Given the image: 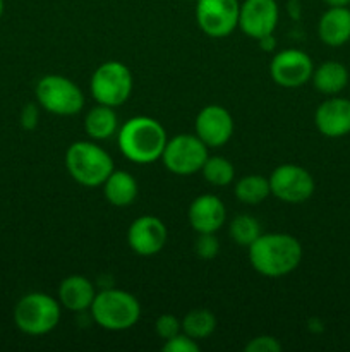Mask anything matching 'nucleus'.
<instances>
[{"instance_id":"1","label":"nucleus","mask_w":350,"mask_h":352,"mask_svg":"<svg viewBox=\"0 0 350 352\" xmlns=\"http://www.w3.org/2000/svg\"><path fill=\"white\" fill-rule=\"evenodd\" d=\"M247 250L250 265L263 277H285L302 261V244L290 234H261Z\"/></svg>"},{"instance_id":"2","label":"nucleus","mask_w":350,"mask_h":352,"mask_svg":"<svg viewBox=\"0 0 350 352\" xmlns=\"http://www.w3.org/2000/svg\"><path fill=\"white\" fill-rule=\"evenodd\" d=\"M119 148L127 160L146 165L160 160L167 144V131L153 117L137 116L117 131Z\"/></svg>"},{"instance_id":"3","label":"nucleus","mask_w":350,"mask_h":352,"mask_svg":"<svg viewBox=\"0 0 350 352\" xmlns=\"http://www.w3.org/2000/svg\"><path fill=\"white\" fill-rule=\"evenodd\" d=\"M65 167L71 177L84 188L103 186L115 170L112 157L93 141L72 143L65 151Z\"/></svg>"},{"instance_id":"4","label":"nucleus","mask_w":350,"mask_h":352,"mask_svg":"<svg viewBox=\"0 0 350 352\" xmlns=\"http://www.w3.org/2000/svg\"><path fill=\"white\" fill-rule=\"evenodd\" d=\"M89 309L96 325L110 332L132 329L141 316L139 301L130 292L120 289H106L98 292Z\"/></svg>"},{"instance_id":"5","label":"nucleus","mask_w":350,"mask_h":352,"mask_svg":"<svg viewBox=\"0 0 350 352\" xmlns=\"http://www.w3.org/2000/svg\"><path fill=\"white\" fill-rule=\"evenodd\" d=\"M60 322V302L45 292L23 296L14 308V323L26 336H45Z\"/></svg>"},{"instance_id":"6","label":"nucleus","mask_w":350,"mask_h":352,"mask_svg":"<svg viewBox=\"0 0 350 352\" xmlns=\"http://www.w3.org/2000/svg\"><path fill=\"white\" fill-rule=\"evenodd\" d=\"M134 79L130 69L117 60H108L100 65L91 76L89 89L96 103L106 107H120L127 102L132 91Z\"/></svg>"},{"instance_id":"7","label":"nucleus","mask_w":350,"mask_h":352,"mask_svg":"<svg viewBox=\"0 0 350 352\" xmlns=\"http://www.w3.org/2000/svg\"><path fill=\"white\" fill-rule=\"evenodd\" d=\"M36 100L55 116H75L84 107V95L74 81L60 74H48L38 81Z\"/></svg>"},{"instance_id":"8","label":"nucleus","mask_w":350,"mask_h":352,"mask_svg":"<svg viewBox=\"0 0 350 352\" xmlns=\"http://www.w3.org/2000/svg\"><path fill=\"white\" fill-rule=\"evenodd\" d=\"M208 157V146L196 134H178L167 141L161 160L172 174L192 175L201 172Z\"/></svg>"},{"instance_id":"9","label":"nucleus","mask_w":350,"mask_h":352,"mask_svg":"<svg viewBox=\"0 0 350 352\" xmlns=\"http://www.w3.org/2000/svg\"><path fill=\"white\" fill-rule=\"evenodd\" d=\"M271 195L288 205L304 203L314 195V179L301 165L283 164L271 172L270 177Z\"/></svg>"},{"instance_id":"10","label":"nucleus","mask_w":350,"mask_h":352,"mask_svg":"<svg viewBox=\"0 0 350 352\" xmlns=\"http://www.w3.org/2000/svg\"><path fill=\"white\" fill-rule=\"evenodd\" d=\"M239 0H196V23L211 38L229 36L239 28Z\"/></svg>"},{"instance_id":"11","label":"nucleus","mask_w":350,"mask_h":352,"mask_svg":"<svg viewBox=\"0 0 350 352\" xmlns=\"http://www.w3.org/2000/svg\"><path fill=\"white\" fill-rule=\"evenodd\" d=\"M312 71H314V65H312L311 57L297 48L278 52L270 64L271 79L283 88H299L305 85L311 81Z\"/></svg>"},{"instance_id":"12","label":"nucleus","mask_w":350,"mask_h":352,"mask_svg":"<svg viewBox=\"0 0 350 352\" xmlns=\"http://www.w3.org/2000/svg\"><path fill=\"white\" fill-rule=\"evenodd\" d=\"M280 10L277 0H244L240 3L239 28L253 40L273 34Z\"/></svg>"},{"instance_id":"13","label":"nucleus","mask_w":350,"mask_h":352,"mask_svg":"<svg viewBox=\"0 0 350 352\" xmlns=\"http://www.w3.org/2000/svg\"><path fill=\"white\" fill-rule=\"evenodd\" d=\"M196 136L208 148H220L233 134V119L222 105H206L199 110L194 122Z\"/></svg>"},{"instance_id":"14","label":"nucleus","mask_w":350,"mask_h":352,"mask_svg":"<svg viewBox=\"0 0 350 352\" xmlns=\"http://www.w3.org/2000/svg\"><path fill=\"white\" fill-rule=\"evenodd\" d=\"M167 227L158 217L143 215L130 223L127 230L129 248L139 256H153L163 250L167 243Z\"/></svg>"},{"instance_id":"15","label":"nucleus","mask_w":350,"mask_h":352,"mask_svg":"<svg viewBox=\"0 0 350 352\" xmlns=\"http://www.w3.org/2000/svg\"><path fill=\"white\" fill-rule=\"evenodd\" d=\"M314 124L326 138H343L350 134V100L329 96L316 109Z\"/></svg>"},{"instance_id":"16","label":"nucleus","mask_w":350,"mask_h":352,"mask_svg":"<svg viewBox=\"0 0 350 352\" xmlns=\"http://www.w3.org/2000/svg\"><path fill=\"white\" fill-rule=\"evenodd\" d=\"M187 219L198 234H216L226 220L225 205L218 196L201 195L189 206Z\"/></svg>"},{"instance_id":"17","label":"nucleus","mask_w":350,"mask_h":352,"mask_svg":"<svg viewBox=\"0 0 350 352\" xmlns=\"http://www.w3.org/2000/svg\"><path fill=\"white\" fill-rule=\"evenodd\" d=\"M95 296V285L82 275H71L64 278L58 287V302L72 313H82L91 308Z\"/></svg>"},{"instance_id":"18","label":"nucleus","mask_w":350,"mask_h":352,"mask_svg":"<svg viewBox=\"0 0 350 352\" xmlns=\"http://www.w3.org/2000/svg\"><path fill=\"white\" fill-rule=\"evenodd\" d=\"M319 40L328 47H342L350 40V7H329L318 24Z\"/></svg>"},{"instance_id":"19","label":"nucleus","mask_w":350,"mask_h":352,"mask_svg":"<svg viewBox=\"0 0 350 352\" xmlns=\"http://www.w3.org/2000/svg\"><path fill=\"white\" fill-rule=\"evenodd\" d=\"M311 79L321 95L336 96L349 85V71L342 62L326 60L312 71Z\"/></svg>"},{"instance_id":"20","label":"nucleus","mask_w":350,"mask_h":352,"mask_svg":"<svg viewBox=\"0 0 350 352\" xmlns=\"http://www.w3.org/2000/svg\"><path fill=\"white\" fill-rule=\"evenodd\" d=\"M103 192L110 205L124 208L132 205L134 199L137 198V182L129 172L113 170L103 182Z\"/></svg>"},{"instance_id":"21","label":"nucleus","mask_w":350,"mask_h":352,"mask_svg":"<svg viewBox=\"0 0 350 352\" xmlns=\"http://www.w3.org/2000/svg\"><path fill=\"white\" fill-rule=\"evenodd\" d=\"M84 131L91 140H108L119 131V120L112 107L96 105L88 112L84 119Z\"/></svg>"},{"instance_id":"22","label":"nucleus","mask_w":350,"mask_h":352,"mask_svg":"<svg viewBox=\"0 0 350 352\" xmlns=\"http://www.w3.org/2000/svg\"><path fill=\"white\" fill-rule=\"evenodd\" d=\"M270 195V179L263 175H244L235 184V198L244 205H259Z\"/></svg>"},{"instance_id":"23","label":"nucleus","mask_w":350,"mask_h":352,"mask_svg":"<svg viewBox=\"0 0 350 352\" xmlns=\"http://www.w3.org/2000/svg\"><path fill=\"white\" fill-rule=\"evenodd\" d=\"M216 329V316L209 309H192L182 320V332L194 340L208 339Z\"/></svg>"},{"instance_id":"24","label":"nucleus","mask_w":350,"mask_h":352,"mask_svg":"<svg viewBox=\"0 0 350 352\" xmlns=\"http://www.w3.org/2000/svg\"><path fill=\"white\" fill-rule=\"evenodd\" d=\"M229 232L233 243L244 248H249L263 234L261 232V223L254 217L242 215V213L233 217L232 222H230Z\"/></svg>"},{"instance_id":"25","label":"nucleus","mask_w":350,"mask_h":352,"mask_svg":"<svg viewBox=\"0 0 350 352\" xmlns=\"http://www.w3.org/2000/svg\"><path fill=\"white\" fill-rule=\"evenodd\" d=\"M201 172L206 181L216 188H225L235 177V168L225 157H208Z\"/></svg>"},{"instance_id":"26","label":"nucleus","mask_w":350,"mask_h":352,"mask_svg":"<svg viewBox=\"0 0 350 352\" xmlns=\"http://www.w3.org/2000/svg\"><path fill=\"white\" fill-rule=\"evenodd\" d=\"M154 332L160 339L168 340L182 332V322L175 315H161L154 322Z\"/></svg>"},{"instance_id":"27","label":"nucleus","mask_w":350,"mask_h":352,"mask_svg":"<svg viewBox=\"0 0 350 352\" xmlns=\"http://www.w3.org/2000/svg\"><path fill=\"white\" fill-rule=\"evenodd\" d=\"M196 254L201 260H213L220 251V243L215 234H199L196 239Z\"/></svg>"},{"instance_id":"28","label":"nucleus","mask_w":350,"mask_h":352,"mask_svg":"<svg viewBox=\"0 0 350 352\" xmlns=\"http://www.w3.org/2000/svg\"><path fill=\"white\" fill-rule=\"evenodd\" d=\"M165 352H198L199 346L192 337L185 336L184 332H180L178 336L172 337V339L165 340L163 347Z\"/></svg>"},{"instance_id":"29","label":"nucleus","mask_w":350,"mask_h":352,"mask_svg":"<svg viewBox=\"0 0 350 352\" xmlns=\"http://www.w3.org/2000/svg\"><path fill=\"white\" fill-rule=\"evenodd\" d=\"M247 352H280L281 344L278 342V339L271 336H259L254 337L247 342L246 346Z\"/></svg>"},{"instance_id":"30","label":"nucleus","mask_w":350,"mask_h":352,"mask_svg":"<svg viewBox=\"0 0 350 352\" xmlns=\"http://www.w3.org/2000/svg\"><path fill=\"white\" fill-rule=\"evenodd\" d=\"M38 119H40V112L34 103H27L23 110H21V126L26 131H33L38 126Z\"/></svg>"},{"instance_id":"31","label":"nucleus","mask_w":350,"mask_h":352,"mask_svg":"<svg viewBox=\"0 0 350 352\" xmlns=\"http://www.w3.org/2000/svg\"><path fill=\"white\" fill-rule=\"evenodd\" d=\"M257 43H259V47L263 48L264 52H271L275 50V47H277V40H275L273 34H268V36H263L257 40Z\"/></svg>"},{"instance_id":"32","label":"nucleus","mask_w":350,"mask_h":352,"mask_svg":"<svg viewBox=\"0 0 350 352\" xmlns=\"http://www.w3.org/2000/svg\"><path fill=\"white\" fill-rule=\"evenodd\" d=\"M328 7H350V0H323Z\"/></svg>"},{"instance_id":"33","label":"nucleus","mask_w":350,"mask_h":352,"mask_svg":"<svg viewBox=\"0 0 350 352\" xmlns=\"http://www.w3.org/2000/svg\"><path fill=\"white\" fill-rule=\"evenodd\" d=\"M3 14V0H0V17H2Z\"/></svg>"},{"instance_id":"34","label":"nucleus","mask_w":350,"mask_h":352,"mask_svg":"<svg viewBox=\"0 0 350 352\" xmlns=\"http://www.w3.org/2000/svg\"><path fill=\"white\" fill-rule=\"evenodd\" d=\"M187 2H196V0H187Z\"/></svg>"}]
</instances>
